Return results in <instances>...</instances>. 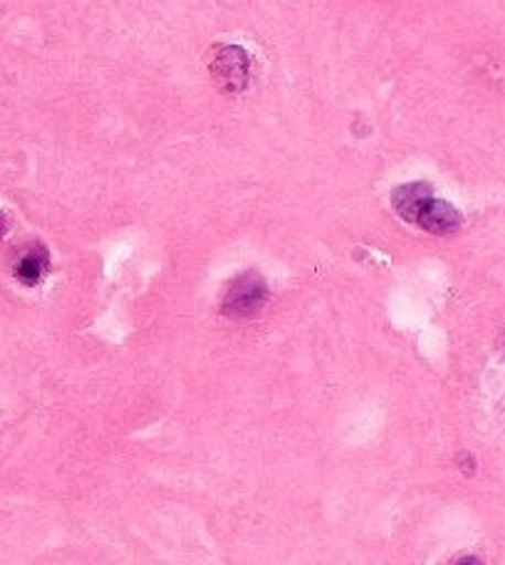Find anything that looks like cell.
Listing matches in <instances>:
<instances>
[{"label": "cell", "mask_w": 505, "mask_h": 565, "mask_svg": "<svg viewBox=\"0 0 505 565\" xmlns=\"http://www.w3.org/2000/svg\"><path fill=\"white\" fill-rule=\"evenodd\" d=\"M391 206L401 221L433 236L456 234L463 224L459 209H453L449 201L433 196V189L423 181L404 184L391 191Z\"/></svg>", "instance_id": "cell-1"}, {"label": "cell", "mask_w": 505, "mask_h": 565, "mask_svg": "<svg viewBox=\"0 0 505 565\" xmlns=\"http://www.w3.org/2000/svg\"><path fill=\"white\" fill-rule=\"evenodd\" d=\"M270 290L268 282L258 270H246V274L236 276L228 282L224 292V300H221V312L228 320H248L256 318L268 306Z\"/></svg>", "instance_id": "cell-2"}, {"label": "cell", "mask_w": 505, "mask_h": 565, "mask_svg": "<svg viewBox=\"0 0 505 565\" xmlns=\"http://www.w3.org/2000/svg\"><path fill=\"white\" fill-rule=\"evenodd\" d=\"M208 73L216 87L226 95H238L248 89L253 77L250 55L238 45H216L208 55Z\"/></svg>", "instance_id": "cell-3"}, {"label": "cell", "mask_w": 505, "mask_h": 565, "mask_svg": "<svg viewBox=\"0 0 505 565\" xmlns=\"http://www.w3.org/2000/svg\"><path fill=\"white\" fill-rule=\"evenodd\" d=\"M50 270V254L45 246H30L23 256L18 258V264L13 268L15 278L23 282L28 288H35L37 282H43Z\"/></svg>", "instance_id": "cell-4"}, {"label": "cell", "mask_w": 505, "mask_h": 565, "mask_svg": "<svg viewBox=\"0 0 505 565\" xmlns=\"http://www.w3.org/2000/svg\"><path fill=\"white\" fill-rule=\"evenodd\" d=\"M453 565H483L479 558H473V556H466V558H461V561H456Z\"/></svg>", "instance_id": "cell-5"}, {"label": "cell", "mask_w": 505, "mask_h": 565, "mask_svg": "<svg viewBox=\"0 0 505 565\" xmlns=\"http://www.w3.org/2000/svg\"><path fill=\"white\" fill-rule=\"evenodd\" d=\"M3 234H6V218L0 214V238H3Z\"/></svg>", "instance_id": "cell-6"}]
</instances>
